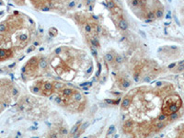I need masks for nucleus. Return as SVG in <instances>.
<instances>
[{"label": "nucleus", "mask_w": 184, "mask_h": 138, "mask_svg": "<svg viewBox=\"0 0 184 138\" xmlns=\"http://www.w3.org/2000/svg\"><path fill=\"white\" fill-rule=\"evenodd\" d=\"M113 131H114V126H111L110 129H109V131L107 132V135H110Z\"/></svg>", "instance_id": "13"}, {"label": "nucleus", "mask_w": 184, "mask_h": 138, "mask_svg": "<svg viewBox=\"0 0 184 138\" xmlns=\"http://www.w3.org/2000/svg\"><path fill=\"white\" fill-rule=\"evenodd\" d=\"M181 107V99L179 96L172 95L166 98L163 101L162 112L165 116H171L175 114Z\"/></svg>", "instance_id": "1"}, {"label": "nucleus", "mask_w": 184, "mask_h": 138, "mask_svg": "<svg viewBox=\"0 0 184 138\" xmlns=\"http://www.w3.org/2000/svg\"><path fill=\"white\" fill-rule=\"evenodd\" d=\"M37 66H38V60H37L36 57H33V58H31L26 64L23 71L25 72V74H26V75L30 76V75H31L36 70Z\"/></svg>", "instance_id": "2"}, {"label": "nucleus", "mask_w": 184, "mask_h": 138, "mask_svg": "<svg viewBox=\"0 0 184 138\" xmlns=\"http://www.w3.org/2000/svg\"><path fill=\"white\" fill-rule=\"evenodd\" d=\"M50 138H57V137H56L55 135H52V136H51Z\"/></svg>", "instance_id": "14"}, {"label": "nucleus", "mask_w": 184, "mask_h": 138, "mask_svg": "<svg viewBox=\"0 0 184 138\" xmlns=\"http://www.w3.org/2000/svg\"><path fill=\"white\" fill-rule=\"evenodd\" d=\"M40 65H41L42 68H45L46 65H47V63H46L45 61H44V60H42V61L40 62Z\"/></svg>", "instance_id": "12"}, {"label": "nucleus", "mask_w": 184, "mask_h": 138, "mask_svg": "<svg viewBox=\"0 0 184 138\" xmlns=\"http://www.w3.org/2000/svg\"><path fill=\"white\" fill-rule=\"evenodd\" d=\"M157 18H161L163 16V10H157V13H156Z\"/></svg>", "instance_id": "10"}, {"label": "nucleus", "mask_w": 184, "mask_h": 138, "mask_svg": "<svg viewBox=\"0 0 184 138\" xmlns=\"http://www.w3.org/2000/svg\"><path fill=\"white\" fill-rule=\"evenodd\" d=\"M13 56V52L11 49H2L0 48V62L9 59Z\"/></svg>", "instance_id": "3"}, {"label": "nucleus", "mask_w": 184, "mask_h": 138, "mask_svg": "<svg viewBox=\"0 0 184 138\" xmlns=\"http://www.w3.org/2000/svg\"><path fill=\"white\" fill-rule=\"evenodd\" d=\"M79 127H80V123H77V124H75V126L73 127L72 131L70 132V134H71V135H73L74 134H75V132L78 131V129H79Z\"/></svg>", "instance_id": "9"}, {"label": "nucleus", "mask_w": 184, "mask_h": 138, "mask_svg": "<svg viewBox=\"0 0 184 138\" xmlns=\"http://www.w3.org/2000/svg\"><path fill=\"white\" fill-rule=\"evenodd\" d=\"M134 97V95H132L130 96V94L127 96V97H125L123 100V102H122V108L123 110H126V109H128L130 107V104H131V101H132V98Z\"/></svg>", "instance_id": "5"}, {"label": "nucleus", "mask_w": 184, "mask_h": 138, "mask_svg": "<svg viewBox=\"0 0 184 138\" xmlns=\"http://www.w3.org/2000/svg\"><path fill=\"white\" fill-rule=\"evenodd\" d=\"M134 125H135V123L132 120L125 121V123L123 124V130L126 132V133H132L133 128H134Z\"/></svg>", "instance_id": "4"}, {"label": "nucleus", "mask_w": 184, "mask_h": 138, "mask_svg": "<svg viewBox=\"0 0 184 138\" xmlns=\"http://www.w3.org/2000/svg\"><path fill=\"white\" fill-rule=\"evenodd\" d=\"M106 60H107L108 62H111V61H112V60H113V57L111 56V54H106Z\"/></svg>", "instance_id": "11"}, {"label": "nucleus", "mask_w": 184, "mask_h": 138, "mask_svg": "<svg viewBox=\"0 0 184 138\" xmlns=\"http://www.w3.org/2000/svg\"><path fill=\"white\" fill-rule=\"evenodd\" d=\"M107 7L109 8L110 9H112L114 7H116V5H115V3L112 1V0H108V1H107Z\"/></svg>", "instance_id": "8"}, {"label": "nucleus", "mask_w": 184, "mask_h": 138, "mask_svg": "<svg viewBox=\"0 0 184 138\" xmlns=\"http://www.w3.org/2000/svg\"><path fill=\"white\" fill-rule=\"evenodd\" d=\"M111 10V13L113 15L114 18H120V20H123V11L121 10V8H117V7H114Z\"/></svg>", "instance_id": "6"}, {"label": "nucleus", "mask_w": 184, "mask_h": 138, "mask_svg": "<svg viewBox=\"0 0 184 138\" xmlns=\"http://www.w3.org/2000/svg\"><path fill=\"white\" fill-rule=\"evenodd\" d=\"M119 27L122 29V30H126L128 28V24H127V22H126L123 18V20H121L120 21H119Z\"/></svg>", "instance_id": "7"}]
</instances>
